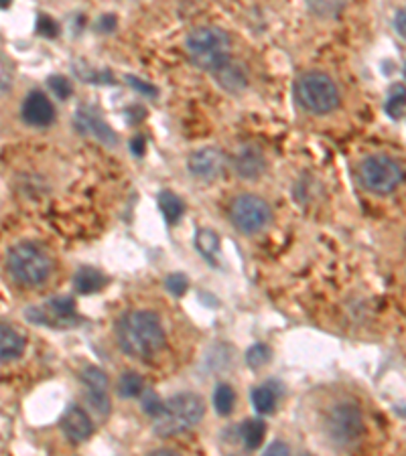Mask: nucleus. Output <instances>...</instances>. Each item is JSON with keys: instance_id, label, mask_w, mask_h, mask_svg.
Wrapping results in <instances>:
<instances>
[{"instance_id": "nucleus-1", "label": "nucleus", "mask_w": 406, "mask_h": 456, "mask_svg": "<svg viewBox=\"0 0 406 456\" xmlns=\"http://www.w3.org/2000/svg\"><path fill=\"white\" fill-rule=\"evenodd\" d=\"M118 345L135 359H149L165 345V331L155 312L130 310L116 324Z\"/></svg>"}, {"instance_id": "nucleus-2", "label": "nucleus", "mask_w": 406, "mask_h": 456, "mask_svg": "<svg viewBox=\"0 0 406 456\" xmlns=\"http://www.w3.org/2000/svg\"><path fill=\"white\" fill-rule=\"evenodd\" d=\"M6 272L20 286H41L51 276V258L33 242H19L6 254Z\"/></svg>"}, {"instance_id": "nucleus-3", "label": "nucleus", "mask_w": 406, "mask_h": 456, "mask_svg": "<svg viewBox=\"0 0 406 456\" xmlns=\"http://www.w3.org/2000/svg\"><path fill=\"white\" fill-rule=\"evenodd\" d=\"M203 418V401L195 394H179L165 401L155 416V432L158 436H173L194 428Z\"/></svg>"}, {"instance_id": "nucleus-4", "label": "nucleus", "mask_w": 406, "mask_h": 456, "mask_svg": "<svg viewBox=\"0 0 406 456\" xmlns=\"http://www.w3.org/2000/svg\"><path fill=\"white\" fill-rule=\"evenodd\" d=\"M187 53L199 69L215 71L230 57V37L215 29V27H201L189 33L187 37Z\"/></svg>"}, {"instance_id": "nucleus-5", "label": "nucleus", "mask_w": 406, "mask_h": 456, "mask_svg": "<svg viewBox=\"0 0 406 456\" xmlns=\"http://www.w3.org/2000/svg\"><path fill=\"white\" fill-rule=\"evenodd\" d=\"M299 104L311 114H329L339 106V90L335 81L321 71H309L295 85Z\"/></svg>"}, {"instance_id": "nucleus-6", "label": "nucleus", "mask_w": 406, "mask_h": 456, "mask_svg": "<svg viewBox=\"0 0 406 456\" xmlns=\"http://www.w3.org/2000/svg\"><path fill=\"white\" fill-rule=\"evenodd\" d=\"M325 430L331 442L337 446H349L358 442L364 432V420L360 408L349 401L335 403L325 418Z\"/></svg>"}, {"instance_id": "nucleus-7", "label": "nucleus", "mask_w": 406, "mask_h": 456, "mask_svg": "<svg viewBox=\"0 0 406 456\" xmlns=\"http://www.w3.org/2000/svg\"><path fill=\"white\" fill-rule=\"evenodd\" d=\"M402 167L384 154H374L367 156L366 160L360 165V179L364 187L374 193H390L398 187L402 181Z\"/></svg>"}, {"instance_id": "nucleus-8", "label": "nucleus", "mask_w": 406, "mask_h": 456, "mask_svg": "<svg viewBox=\"0 0 406 456\" xmlns=\"http://www.w3.org/2000/svg\"><path fill=\"white\" fill-rule=\"evenodd\" d=\"M271 207L264 199L256 195H240L232 203V223L238 231L252 235L271 223Z\"/></svg>"}, {"instance_id": "nucleus-9", "label": "nucleus", "mask_w": 406, "mask_h": 456, "mask_svg": "<svg viewBox=\"0 0 406 456\" xmlns=\"http://www.w3.org/2000/svg\"><path fill=\"white\" fill-rule=\"evenodd\" d=\"M27 319L35 324L65 326L76 319V304L67 296L53 298V300L41 304V306H31L27 310Z\"/></svg>"}, {"instance_id": "nucleus-10", "label": "nucleus", "mask_w": 406, "mask_h": 456, "mask_svg": "<svg viewBox=\"0 0 406 456\" xmlns=\"http://www.w3.org/2000/svg\"><path fill=\"white\" fill-rule=\"evenodd\" d=\"M81 383L86 387V399L100 416H108L110 412V394L108 378L100 367H86L81 373Z\"/></svg>"}, {"instance_id": "nucleus-11", "label": "nucleus", "mask_w": 406, "mask_h": 456, "mask_svg": "<svg viewBox=\"0 0 406 456\" xmlns=\"http://www.w3.org/2000/svg\"><path fill=\"white\" fill-rule=\"evenodd\" d=\"M22 118L31 126H49L55 118L53 104L41 92H31L22 104Z\"/></svg>"}, {"instance_id": "nucleus-12", "label": "nucleus", "mask_w": 406, "mask_h": 456, "mask_svg": "<svg viewBox=\"0 0 406 456\" xmlns=\"http://www.w3.org/2000/svg\"><path fill=\"white\" fill-rule=\"evenodd\" d=\"M61 430H63V434L69 438V440H74V442H83V440H88V438L92 436L94 426H92L90 416H88L81 408L72 406V408L65 412V416L61 418Z\"/></svg>"}, {"instance_id": "nucleus-13", "label": "nucleus", "mask_w": 406, "mask_h": 456, "mask_svg": "<svg viewBox=\"0 0 406 456\" xmlns=\"http://www.w3.org/2000/svg\"><path fill=\"white\" fill-rule=\"evenodd\" d=\"M222 167H224V154L213 146L194 152L189 158V169L201 179H213L217 172H222Z\"/></svg>"}, {"instance_id": "nucleus-14", "label": "nucleus", "mask_w": 406, "mask_h": 456, "mask_svg": "<svg viewBox=\"0 0 406 456\" xmlns=\"http://www.w3.org/2000/svg\"><path fill=\"white\" fill-rule=\"evenodd\" d=\"M25 347H27V341L19 331L13 324L0 321V363L13 361L20 357Z\"/></svg>"}, {"instance_id": "nucleus-15", "label": "nucleus", "mask_w": 406, "mask_h": 456, "mask_svg": "<svg viewBox=\"0 0 406 456\" xmlns=\"http://www.w3.org/2000/svg\"><path fill=\"white\" fill-rule=\"evenodd\" d=\"M76 126H78L81 132L92 134V136H96L97 140H102L106 144H114L116 142V136L110 130V126H106L94 112L86 110V108H81L78 116H76Z\"/></svg>"}, {"instance_id": "nucleus-16", "label": "nucleus", "mask_w": 406, "mask_h": 456, "mask_svg": "<svg viewBox=\"0 0 406 456\" xmlns=\"http://www.w3.org/2000/svg\"><path fill=\"white\" fill-rule=\"evenodd\" d=\"M213 76L217 79V83L224 88V90H228V92H240V90H244L246 88V83H248V77H246V71L238 65V63H224L219 69H215L213 71Z\"/></svg>"}, {"instance_id": "nucleus-17", "label": "nucleus", "mask_w": 406, "mask_h": 456, "mask_svg": "<svg viewBox=\"0 0 406 456\" xmlns=\"http://www.w3.org/2000/svg\"><path fill=\"white\" fill-rule=\"evenodd\" d=\"M236 169H238V172L242 177L254 179L264 169V158H262V154L256 151L254 146H244L242 151L238 152V156H236Z\"/></svg>"}, {"instance_id": "nucleus-18", "label": "nucleus", "mask_w": 406, "mask_h": 456, "mask_svg": "<svg viewBox=\"0 0 406 456\" xmlns=\"http://www.w3.org/2000/svg\"><path fill=\"white\" fill-rule=\"evenodd\" d=\"M106 284V278L94 268H81L74 276V288L81 294H94Z\"/></svg>"}, {"instance_id": "nucleus-19", "label": "nucleus", "mask_w": 406, "mask_h": 456, "mask_svg": "<svg viewBox=\"0 0 406 456\" xmlns=\"http://www.w3.org/2000/svg\"><path fill=\"white\" fill-rule=\"evenodd\" d=\"M266 434V424L262 420L254 418L246 420L242 424V440H244V446L248 450H254L262 444V438Z\"/></svg>"}, {"instance_id": "nucleus-20", "label": "nucleus", "mask_w": 406, "mask_h": 456, "mask_svg": "<svg viewBox=\"0 0 406 456\" xmlns=\"http://www.w3.org/2000/svg\"><path fill=\"white\" fill-rule=\"evenodd\" d=\"M158 207H161L163 215L167 217L169 223L179 221L181 215H183V211H185L183 201H181L175 193H169V191H163V193L158 195Z\"/></svg>"}, {"instance_id": "nucleus-21", "label": "nucleus", "mask_w": 406, "mask_h": 456, "mask_svg": "<svg viewBox=\"0 0 406 456\" xmlns=\"http://www.w3.org/2000/svg\"><path fill=\"white\" fill-rule=\"evenodd\" d=\"M252 403L260 414H272L276 406V394L269 385H260L252 392Z\"/></svg>"}, {"instance_id": "nucleus-22", "label": "nucleus", "mask_w": 406, "mask_h": 456, "mask_svg": "<svg viewBox=\"0 0 406 456\" xmlns=\"http://www.w3.org/2000/svg\"><path fill=\"white\" fill-rule=\"evenodd\" d=\"M234 401H236V394L228 383H219L215 387V394H213V406L217 410V414L222 416H228L234 410Z\"/></svg>"}, {"instance_id": "nucleus-23", "label": "nucleus", "mask_w": 406, "mask_h": 456, "mask_svg": "<svg viewBox=\"0 0 406 456\" xmlns=\"http://www.w3.org/2000/svg\"><path fill=\"white\" fill-rule=\"evenodd\" d=\"M142 389H144V381L135 371H126L118 381V392L124 398H136L142 394Z\"/></svg>"}, {"instance_id": "nucleus-24", "label": "nucleus", "mask_w": 406, "mask_h": 456, "mask_svg": "<svg viewBox=\"0 0 406 456\" xmlns=\"http://www.w3.org/2000/svg\"><path fill=\"white\" fill-rule=\"evenodd\" d=\"M217 244H219V240H217V235L213 231H210V229L197 231V247H199V251L205 258L212 260L213 256H215V251H217Z\"/></svg>"}, {"instance_id": "nucleus-25", "label": "nucleus", "mask_w": 406, "mask_h": 456, "mask_svg": "<svg viewBox=\"0 0 406 456\" xmlns=\"http://www.w3.org/2000/svg\"><path fill=\"white\" fill-rule=\"evenodd\" d=\"M405 104H406V90L402 88V85H396V88L392 90L390 97H388V104H386L388 114L392 116V118L400 116V110H402Z\"/></svg>"}, {"instance_id": "nucleus-26", "label": "nucleus", "mask_w": 406, "mask_h": 456, "mask_svg": "<svg viewBox=\"0 0 406 456\" xmlns=\"http://www.w3.org/2000/svg\"><path fill=\"white\" fill-rule=\"evenodd\" d=\"M269 359H271V349L266 345H254L250 351H248V355H246V361H248L252 369L262 367Z\"/></svg>"}, {"instance_id": "nucleus-27", "label": "nucleus", "mask_w": 406, "mask_h": 456, "mask_svg": "<svg viewBox=\"0 0 406 456\" xmlns=\"http://www.w3.org/2000/svg\"><path fill=\"white\" fill-rule=\"evenodd\" d=\"M165 284H167V290L173 292L175 296H183L187 292V286H189L187 284V278L183 274H171Z\"/></svg>"}, {"instance_id": "nucleus-28", "label": "nucleus", "mask_w": 406, "mask_h": 456, "mask_svg": "<svg viewBox=\"0 0 406 456\" xmlns=\"http://www.w3.org/2000/svg\"><path fill=\"white\" fill-rule=\"evenodd\" d=\"M49 85H51V90L57 94L59 99H67V97L72 95V92H74V90H72V83L61 76L51 77V79H49Z\"/></svg>"}, {"instance_id": "nucleus-29", "label": "nucleus", "mask_w": 406, "mask_h": 456, "mask_svg": "<svg viewBox=\"0 0 406 456\" xmlns=\"http://www.w3.org/2000/svg\"><path fill=\"white\" fill-rule=\"evenodd\" d=\"M37 29H39L41 35H45V37H55V35H57V25L49 19L47 15H41L39 22H37Z\"/></svg>"}, {"instance_id": "nucleus-30", "label": "nucleus", "mask_w": 406, "mask_h": 456, "mask_svg": "<svg viewBox=\"0 0 406 456\" xmlns=\"http://www.w3.org/2000/svg\"><path fill=\"white\" fill-rule=\"evenodd\" d=\"M161 401H158V398L156 396H153V394H149V398L144 399V410L149 412V414H153V416H156L158 414V410H161Z\"/></svg>"}, {"instance_id": "nucleus-31", "label": "nucleus", "mask_w": 406, "mask_h": 456, "mask_svg": "<svg viewBox=\"0 0 406 456\" xmlns=\"http://www.w3.org/2000/svg\"><path fill=\"white\" fill-rule=\"evenodd\" d=\"M394 25H396L398 33H400L402 37H406V8L398 11V15H396V20H394Z\"/></svg>"}, {"instance_id": "nucleus-32", "label": "nucleus", "mask_w": 406, "mask_h": 456, "mask_svg": "<svg viewBox=\"0 0 406 456\" xmlns=\"http://www.w3.org/2000/svg\"><path fill=\"white\" fill-rule=\"evenodd\" d=\"M287 452H289V448L280 442H274L272 446L266 448V455H287Z\"/></svg>"}, {"instance_id": "nucleus-33", "label": "nucleus", "mask_w": 406, "mask_h": 456, "mask_svg": "<svg viewBox=\"0 0 406 456\" xmlns=\"http://www.w3.org/2000/svg\"><path fill=\"white\" fill-rule=\"evenodd\" d=\"M130 83L135 85L136 90H142V92H147V94H155V90H153V88H149V85H144V83H140V79L130 77Z\"/></svg>"}, {"instance_id": "nucleus-34", "label": "nucleus", "mask_w": 406, "mask_h": 456, "mask_svg": "<svg viewBox=\"0 0 406 456\" xmlns=\"http://www.w3.org/2000/svg\"><path fill=\"white\" fill-rule=\"evenodd\" d=\"M11 4V0H0V8H6Z\"/></svg>"}]
</instances>
